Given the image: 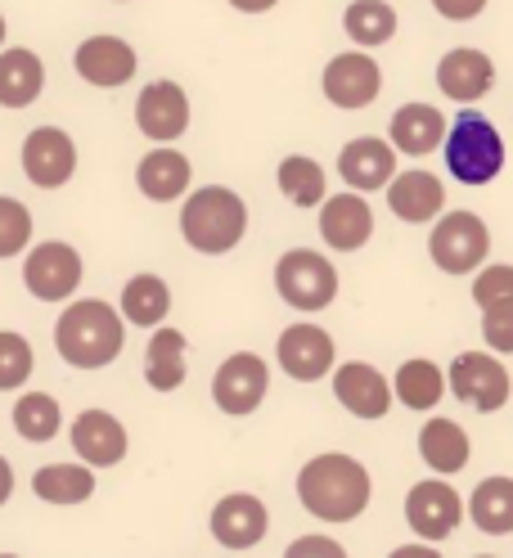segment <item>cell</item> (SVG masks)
I'll list each match as a JSON object with an SVG mask.
<instances>
[{
	"label": "cell",
	"instance_id": "cell-25",
	"mask_svg": "<svg viewBox=\"0 0 513 558\" xmlns=\"http://www.w3.org/2000/svg\"><path fill=\"white\" fill-rule=\"evenodd\" d=\"M135 185H141L145 198L154 203H171L190 190V158L176 149H154L141 158V171H135Z\"/></svg>",
	"mask_w": 513,
	"mask_h": 558
},
{
	"label": "cell",
	"instance_id": "cell-20",
	"mask_svg": "<svg viewBox=\"0 0 513 558\" xmlns=\"http://www.w3.org/2000/svg\"><path fill=\"white\" fill-rule=\"evenodd\" d=\"M73 450L90 469L122 464V456H126V428L118 424L109 410H86V414H77V424H73Z\"/></svg>",
	"mask_w": 513,
	"mask_h": 558
},
{
	"label": "cell",
	"instance_id": "cell-7",
	"mask_svg": "<svg viewBox=\"0 0 513 558\" xmlns=\"http://www.w3.org/2000/svg\"><path fill=\"white\" fill-rule=\"evenodd\" d=\"M451 392L460 401H468L473 410L496 414L513 397V378H509L504 361H496L491 352H464L451 365Z\"/></svg>",
	"mask_w": 513,
	"mask_h": 558
},
{
	"label": "cell",
	"instance_id": "cell-1",
	"mask_svg": "<svg viewBox=\"0 0 513 558\" xmlns=\"http://www.w3.org/2000/svg\"><path fill=\"white\" fill-rule=\"evenodd\" d=\"M369 473L352 456H316L297 473V500L325 522H352L369 505Z\"/></svg>",
	"mask_w": 513,
	"mask_h": 558
},
{
	"label": "cell",
	"instance_id": "cell-22",
	"mask_svg": "<svg viewBox=\"0 0 513 558\" xmlns=\"http://www.w3.org/2000/svg\"><path fill=\"white\" fill-rule=\"evenodd\" d=\"M447 118H441V109H432V104H401V109L392 113V145L410 158H424L432 149L447 145Z\"/></svg>",
	"mask_w": 513,
	"mask_h": 558
},
{
	"label": "cell",
	"instance_id": "cell-27",
	"mask_svg": "<svg viewBox=\"0 0 513 558\" xmlns=\"http://www.w3.org/2000/svg\"><path fill=\"white\" fill-rule=\"evenodd\" d=\"M46 86V68L32 50H5L0 54V104L5 109H27Z\"/></svg>",
	"mask_w": 513,
	"mask_h": 558
},
{
	"label": "cell",
	"instance_id": "cell-15",
	"mask_svg": "<svg viewBox=\"0 0 513 558\" xmlns=\"http://www.w3.org/2000/svg\"><path fill=\"white\" fill-rule=\"evenodd\" d=\"M338 171H342V181L361 194L388 190L396 181V149L379 135H361L338 154Z\"/></svg>",
	"mask_w": 513,
	"mask_h": 558
},
{
	"label": "cell",
	"instance_id": "cell-9",
	"mask_svg": "<svg viewBox=\"0 0 513 558\" xmlns=\"http://www.w3.org/2000/svg\"><path fill=\"white\" fill-rule=\"evenodd\" d=\"M23 284L32 289V298L41 302H63L82 284V257L77 248H68V243L50 239L41 248L27 253V266H23Z\"/></svg>",
	"mask_w": 513,
	"mask_h": 558
},
{
	"label": "cell",
	"instance_id": "cell-6",
	"mask_svg": "<svg viewBox=\"0 0 513 558\" xmlns=\"http://www.w3.org/2000/svg\"><path fill=\"white\" fill-rule=\"evenodd\" d=\"M428 253L437 262V270H447V275H468L487 262L491 253V230L483 217H473V213H451V217H441L432 239H428Z\"/></svg>",
	"mask_w": 513,
	"mask_h": 558
},
{
	"label": "cell",
	"instance_id": "cell-38",
	"mask_svg": "<svg viewBox=\"0 0 513 558\" xmlns=\"http://www.w3.org/2000/svg\"><path fill=\"white\" fill-rule=\"evenodd\" d=\"M500 298H513V266H487V270H477L473 279V302L477 306H491Z\"/></svg>",
	"mask_w": 513,
	"mask_h": 558
},
{
	"label": "cell",
	"instance_id": "cell-10",
	"mask_svg": "<svg viewBox=\"0 0 513 558\" xmlns=\"http://www.w3.org/2000/svg\"><path fill=\"white\" fill-rule=\"evenodd\" d=\"M23 171H27V181L41 185V190L68 185L73 181V171H77L73 135L59 131V126H37L27 135V145H23Z\"/></svg>",
	"mask_w": 513,
	"mask_h": 558
},
{
	"label": "cell",
	"instance_id": "cell-16",
	"mask_svg": "<svg viewBox=\"0 0 513 558\" xmlns=\"http://www.w3.org/2000/svg\"><path fill=\"white\" fill-rule=\"evenodd\" d=\"M333 397L342 401V410H352L356 418H383L392 410L396 388H388V378L365 365V361H347L333 374Z\"/></svg>",
	"mask_w": 513,
	"mask_h": 558
},
{
	"label": "cell",
	"instance_id": "cell-18",
	"mask_svg": "<svg viewBox=\"0 0 513 558\" xmlns=\"http://www.w3.org/2000/svg\"><path fill=\"white\" fill-rule=\"evenodd\" d=\"M320 234H325L329 248H338V253H356V248H365L369 234H374V213H369V203L361 198V190H356V194L347 190V194L325 198Z\"/></svg>",
	"mask_w": 513,
	"mask_h": 558
},
{
	"label": "cell",
	"instance_id": "cell-4",
	"mask_svg": "<svg viewBox=\"0 0 513 558\" xmlns=\"http://www.w3.org/2000/svg\"><path fill=\"white\" fill-rule=\"evenodd\" d=\"M447 167L464 185H491L504 171V140L491 126V118L464 109L447 131Z\"/></svg>",
	"mask_w": 513,
	"mask_h": 558
},
{
	"label": "cell",
	"instance_id": "cell-11",
	"mask_svg": "<svg viewBox=\"0 0 513 558\" xmlns=\"http://www.w3.org/2000/svg\"><path fill=\"white\" fill-rule=\"evenodd\" d=\"M379 90H383V73H379V63H374L369 54H338V59H329V68H325V99L333 104V109H347V113H356V109H369L374 99H379Z\"/></svg>",
	"mask_w": 513,
	"mask_h": 558
},
{
	"label": "cell",
	"instance_id": "cell-17",
	"mask_svg": "<svg viewBox=\"0 0 513 558\" xmlns=\"http://www.w3.org/2000/svg\"><path fill=\"white\" fill-rule=\"evenodd\" d=\"M437 86H441V95L455 99V104H477V99H483V95L496 86V63H491V54H483V50L460 46V50H451V54H441V63H437Z\"/></svg>",
	"mask_w": 513,
	"mask_h": 558
},
{
	"label": "cell",
	"instance_id": "cell-14",
	"mask_svg": "<svg viewBox=\"0 0 513 558\" xmlns=\"http://www.w3.org/2000/svg\"><path fill=\"white\" fill-rule=\"evenodd\" d=\"M276 352H280V369L297 383H316L333 369V338L320 325H289Z\"/></svg>",
	"mask_w": 513,
	"mask_h": 558
},
{
	"label": "cell",
	"instance_id": "cell-42",
	"mask_svg": "<svg viewBox=\"0 0 513 558\" xmlns=\"http://www.w3.org/2000/svg\"><path fill=\"white\" fill-rule=\"evenodd\" d=\"M234 10H244V14H266V10H276L280 0H230Z\"/></svg>",
	"mask_w": 513,
	"mask_h": 558
},
{
	"label": "cell",
	"instance_id": "cell-13",
	"mask_svg": "<svg viewBox=\"0 0 513 558\" xmlns=\"http://www.w3.org/2000/svg\"><path fill=\"white\" fill-rule=\"evenodd\" d=\"M135 126L149 140L167 145V140H181L190 126V95L176 82H149L135 104Z\"/></svg>",
	"mask_w": 513,
	"mask_h": 558
},
{
	"label": "cell",
	"instance_id": "cell-21",
	"mask_svg": "<svg viewBox=\"0 0 513 558\" xmlns=\"http://www.w3.org/2000/svg\"><path fill=\"white\" fill-rule=\"evenodd\" d=\"M77 73L105 90L126 86L135 77V50L122 37H90L77 46Z\"/></svg>",
	"mask_w": 513,
	"mask_h": 558
},
{
	"label": "cell",
	"instance_id": "cell-37",
	"mask_svg": "<svg viewBox=\"0 0 513 558\" xmlns=\"http://www.w3.org/2000/svg\"><path fill=\"white\" fill-rule=\"evenodd\" d=\"M483 338L491 352L513 356V298H500L491 306H483Z\"/></svg>",
	"mask_w": 513,
	"mask_h": 558
},
{
	"label": "cell",
	"instance_id": "cell-31",
	"mask_svg": "<svg viewBox=\"0 0 513 558\" xmlns=\"http://www.w3.org/2000/svg\"><path fill=\"white\" fill-rule=\"evenodd\" d=\"M171 311V289L158 275H135L122 289V316L131 325H162Z\"/></svg>",
	"mask_w": 513,
	"mask_h": 558
},
{
	"label": "cell",
	"instance_id": "cell-29",
	"mask_svg": "<svg viewBox=\"0 0 513 558\" xmlns=\"http://www.w3.org/2000/svg\"><path fill=\"white\" fill-rule=\"evenodd\" d=\"M32 492L46 505H82L95 496V473L82 464H46L32 477Z\"/></svg>",
	"mask_w": 513,
	"mask_h": 558
},
{
	"label": "cell",
	"instance_id": "cell-28",
	"mask_svg": "<svg viewBox=\"0 0 513 558\" xmlns=\"http://www.w3.org/2000/svg\"><path fill=\"white\" fill-rule=\"evenodd\" d=\"M185 333L181 329H158L149 352H145V378L154 392H176L185 383Z\"/></svg>",
	"mask_w": 513,
	"mask_h": 558
},
{
	"label": "cell",
	"instance_id": "cell-26",
	"mask_svg": "<svg viewBox=\"0 0 513 558\" xmlns=\"http://www.w3.org/2000/svg\"><path fill=\"white\" fill-rule=\"evenodd\" d=\"M468 518L477 532L487 536H509L513 532V477H483L468 496Z\"/></svg>",
	"mask_w": 513,
	"mask_h": 558
},
{
	"label": "cell",
	"instance_id": "cell-19",
	"mask_svg": "<svg viewBox=\"0 0 513 558\" xmlns=\"http://www.w3.org/2000/svg\"><path fill=\"white\" fill-rule=\"evenodd\" d=\"M266 505L257 496H244V492H234L225 496L217 509H212V536L225 545V549H253L257 541H266Z\"/></svg>",
	"mask_w": 513,
	"mask_h": 558
},
{
	"label": "cell",
	"instance_id": "cell-2",
	"mask_svg": "<svg viewBox=\"0 0 513 558\" xmlns=\"http://www.w3.org/2000/svg\"><path fill=\"white\" fill-rule=\"evenodd\" d=\"M122 342H126V329H122V316L109 306V302H73L59 316L54 325V347H59V356L68 365H77V369H105L118 361L122 352Z\"/></svg>",
	"mask_w": 513,
	"mask_h": 558
},
{
	"label": "cell",
	"instance_id": "cell-30",
	"mask_svg": "<svg viewBox=\"0 0 513 558\" xmlns=\"http://www.w3.org/2000/svg\"><path fill=\"white\" fill-rule=\"evenodd\" d=\"M342 27L356 46H388L396 37V10L388 0H352L347 14H342Z\"/></svg>",
	"mask_w": 513,
	"mask_h": 558
},
{
	"label": "cell",
	"instance_id": "cell-33",
	"mask_svg": "<svg viewBox=\"0 0 513 558\" xmlns=\"http://www.w3.org/2000/svg\"><path fill=\"white\" fill-rule=\"evenodd\" d=\"M276 185H280V194H284L293 207H316V203H325V171H320L316 158H302V154L284 158L280 171H276Z\"/></svg>",
	"mask_w": 513,
	"mask_h": 558
},
{
	"label": "cell",
	"instance_id": "cell-8",
	"mask_svg": "<svg viewBox=\"0 0 513 558\" xmlns=\"http://www.w3.org/2000/svg\"><path fill=\"white\" fill-rule=\"evenodd\" d=\"M460 518H464V500H460V492L451 482L428 477L419 486H410L405 522H410V532H415L419 541H447L460 527Z\"/></svg>",
	"mask_w": 513,
	"mask_h": 558
},
{
	"label": "cell",
	"instance_id": "cell-35",
	"mask_svg": "<svg viewBox=\"0 0 513 558\" xmlns=\"http://www.w3.org/2000/svg\"><path fill=\"white\" fill-rule=\"evenodd\" d=\"M32 365H37V356H32L27 338L19 333H0V392H14L27 383Z\"/></svg>",
	"mask_w": 513,
	"mask_h": 558
},
{
	"label": "cell",
	"instance_id": "cell-39",
	"mask_svg": "<svg viewBox=\"0 0 513 558\" xmlns=\"http://www.w3.org/2000/svg\"><path fill=\"white\" fill-rule=\"evenodd\" d=\"M432 10L441 19H451V23H468V19H477L487 10V0H432Z\"/></svg>",
	"mask_w": 513,
	"mask_h": 558
},
{
	"label": "cell",
	"instance_id": "cell-12",
	"mask_svg": "<svg viewBox=\"0 0 513 558\" xmlns=\"http://www.w3.org/2000/svg\"><path fill=\"white\" fill-rule=\"evenodd\" d=\"M266 388H270L266 361L253 356V352H234V356L217 369V378H212V401H217L225 414H253V410L261 405Z\"/></svg>",
	"mask_w": 513,
	"mask_h": 558
},
{
	"label": "cell",
	"instance_id": "cell-32",
	"mask_svg": "<svg viewBox=\"0 0 513 558\" xmlns=\"http://www.w3.org/2000/svg\"><path fill=\"white\" fill-rule=\"evenodd\" d=\"M447 374H441L432 361H405L396 369V401H405L410 410H432L441 397H447Z\"/></svg>",
	"mask_w": 513,
	"mask_h": 558
},
{
	"label": "cell",
	"instance_id": "cell-3",
	"mask_svg": "<svg viewBox=\"0 0 513 558\" xmlns=\"http://www.w3.org/2000/svg\"><path fill=\"white\" fill-rule=\"evenodd\" d=\"M244 230H248V207H244V198H239L234 190H225V185L198 190L181 207V234H185L190 248L203 253V257L230 253L234 243L244 239Z\"/></svg>",
	"mask_w": 513,
	"mask_h": 558
},
{
	"label": "cell",
	"instance_id": "cell-40",
	"mask_svg": "<svg viewBox=\"0 0 513 558\" xmlns=\"http://www.w3.org/2000/svg\"><path fill=\"white\" fill-rule=\"evenodd\" d=\"M289 554H293V558H302V554H329V558H338L342 549H338L333 541H325V536H306V541H297Z\"/></svg>",
	"mask_w": 513,
	"mask_h": 558
},
{
	"label": "cell",
	"instance_id": "cell-36",
	"mask_svg": "<svg viewBox=\"0 0 513 558\" xmlns=\"http://www.w3.org/2000/svg\"><path fill=\"white\" fill-rule=\"evenodd\" d=\"M32 239V213L19 203V198H5L0 194V257H14L27 248Z\"/></svg>",
	"mask_w": 513,
	"mask_h": 558
},
{
	"label": "cell",
	"instance_id": "cell-34",
	"mask_svg": "<svg viewBox=\"0 0 513 558\" xmlns=\"http://www.w3.org/2000/svg\"><path fill=\"white\" fill-rule=\"evenodd\" d=\"M59 401L50 392H27L14 401V428L23 441H50L59 433Z\"/></svg>",
	"mask_w": 513,
	"mask_h": 558
},
{
	"label": "cell",
	"instance_id": "cell-23",
	"mask_svg": "<svg viewBox=\"0 0 513 558\" xmlns=\"http://www.w3.org/2000/svg\"><path fill=\"white\" fill-rule=\"evenodd\" d=\"M388 203L392 213L410 226H424L432 217H441V207H447V185H441L432 171H405L388 185Z\"/></svg>",
	"mask_w": 513,
	"mask_h": 558
},
{
	"label": "cell",
	"instance_id": "cell-24",
	"mask_svg": "<svg viewBox=\"0 0 513 558\" xmlns=\"http://www.w3.org/2000/svg\"><path fill=\"white\" fill-rule=\"evenodd\" d=\"M419 456H424V464L432 473L451 477V473H460L468 464L473 446H468V433L455 424V418H428L424 433H419Z\"/></svg>",
	"mask_w": 513,
	"mask_h": 558
},
{
	"label": "cell",
	"instance_id": "cell-43",
	"mask_svg": "<svg viewBox=\"0 0 513 558\" xmlns=\"http://www.w3.org/2000/svg\"><path fill=\"white\" fill-rule=\"evenodd\" d=\"M0 41H5V19H0Z\"/></svg>",
	"mask_w": 513,
	"mask_h": 558
},
{
	"label": "cell",
	"instance_id": "cell-41",
	"mask_svg": "<svg viewBox=\"0 0 513 558\" xmlns=\"http://www.w3.org/2000/svg\"><path fill=\"white\" fill-rule=\"evenodd\" d=\"M14 496V469H10V460L0 456V505H5Z\"/></svg>",
	"mask_w": 513,
	"mask_h": 558
},
{
	"label": "cell",
	"instance_id": "cell-5",
	"mask_svg": "<svg viewBox=\"0 0 513 558\" xmlns=\"http://www.w3.org/2000/svg\"><path fill=\"white\" fill-rule=\"evenodd\" d=\"M276 289L293 311H325L338 298V270L312 248H293L276 266Z\"/></svg>",
	"mask_w": 513,
	"mask_h": 558
}]
</instances>
